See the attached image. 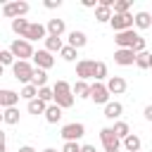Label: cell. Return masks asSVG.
Wrapping results in <instances>:
<instances>
[{"label": "cell", "instance_id": "1", "mask_svg": "<svg viewBox=\"0 0 152 152\" xmlns=\"http://www.w3.org/2000/svg\"><path fill=\"white\" fill-rule=\"evenodd\" d=\"M52 90H55V102H52V104H57V107H62V109L74 107V100H76L74 86H69L66 81H57V83L52 86Z\"/></svg>", "mask_w": 152, "mask_h": 152}, {"label": "cell", "instance_id": "2", "mask_svg": "<svg viewBox=\"0 0 152 152\" xmlns=\"http://www.w3.org/2000/svg\"><path fill=\"white\" fill-rule=\"evenodd\" d=\"M12 74H14V78H17L19 83H24V86H28V83L33 81V74H36V66H33L31 62H21V59H17V62H14V66H12Z\"/></svg>", "mask_w": 152, "mask_h": 152}, {"label": "cell", "instance_id": "3", "mask_svg": "<svg viewBox=\"0 0 152 152\" xmlns=\"http://www.w3.org/2000/svg\"><path fill=\"white\" fill-rule=\"evenodd\" d=\"M10 50H12V55L14 57H19L21 62H28V59H33V48H31V43L26 40V38H17V40H12V45H10Z\"/></svg>", "mask_w": 152, "mask_h": 152}, {"label": "cell", "instance_id": "4", "mask_svg": "<svg viewBox=\"0 0 152 152\" xmlns=\"http://www.w3.org/2000/svg\"><path fill=\"white\" fill-rule=\"evenodd\" d=\"M28 12V2H24V0H14V2H5L2 5V14L7 17V19H24V14Z\"/></svg>", "mask_w": 152, "mask_h": 152}, {"label": "cell", "instance_id": "5", "mask_svg": "<svg viewBox=\"0 0 152 152\" xmlns=\"http://www.w3.org/2000/svg\"><path fill=\"white\" fill-rule=\"evenodd\" d=\"M59 135L64 138V142H78V140L86 135V126L78 124V121L66 124V126H62V133H59Z\"/></svg>", "mask_w": 152, "mask_h": 152}, {"label": "cell", "instance_id": "6", "mask_svg": "<svg viewBox=\"0 0 152 152\" xmlns=\"http://www.w3.org/2000/svg\"><path fill=\"white\" fill-rule=\"evenodd\" d=\"M109 24H112V28H114L116 33H121V31H131V28L135 26V14H131V12H126V14H114Z\"/></svg>", "mask_w": 152, "mask_h": 152}, {"label": "cell", "instance_id": "7", "mask_svg": "<svg viewBox=\"0 0 152 152\" xmlns=\"http://www.w3.org/2000/svg\"><path fill=\"white\" fill-rule=\"evenodd\" d=\"M109 90H107V83H100V81H95V83H90V100L95 102V104H109L112 100H109Z\"/></svg>", "mask_w": 152, "mask_h": 152}, {"label": "cell", "instance_id": "8", "mask_svg": "<svg viewBox=\"0 0 152 152\" xmlns=\"http://www.w3.org/2000/svg\"><path fill=\"white\" fill-rule=\"evenodd\" d=\"M100 142H102L104 152H112V150H119V147H121V140L116 138V133H114L112 126H107V128L100 131Z\"/></svg>", "mask_w": 152, "mask_h": 152}, {"label": "cell", "instance_id": "9", "mask_svg": "<svg viewBox=\"0 0 152 152\" xmlns=\"http://www.w3.org/2000/svg\"><path fill=\"white\" fill-rule=\"evenodd\" d=\"M76 76H78V81L95 78V59H78L76 62Z\"/></svg>", "mask_w": 152, "mask_h": 152}, {"label": "cell", "instance_id": "10", "mask_svg": "<svg viewBox=\"0 0 152 152\" xmlns=\"http://www.w3.org/2000/svg\"><path fill=\"white\" fill-rule=\"evenodd\" d=\"M140 38V33H135L133 28L131 31H121V33H116L114 36V43L119 45V50H131L133 48V43Z\"/></svg>", "mask_w": 152, "mask_h": 152}, {"label": "cell", "instance_id": "11", "mask_svg": "<svg viewBox=\"0 0 152 152\" xmlns=\"http://www.w3.org/2000/svg\"><path fill=\"white\" fill-rule=\"evenodd\" d=\"M33 64H36V69H52L55 66V57H52V52H48V50H38L36 55H33Z\"/></svg>", "mask_w": 152, "mask_h": 152}, {"label": "cell", "instance_id": "12", "mask_svg": "<svg viewBox=\"0 0 152 152\" xmlns=\"http://www.w3.org/2000/svg\"><path fill=\"white\" fill-rule=\"evenodd\" d=\"M135 59H138V55H135L133 50H116V52H114V62H116L119 66H133Z\"/></svg>", "mask_w": 152, "mask_h": 152}, {"label": "cell", "instance_id": "13", "mask_svg": "<svg viewBox=\"0 0 152 152\" xmlns=\"http://www.w3.org/2000/svg\"><path fill=\"white\" fill-rule=\"evenodd\" d=\"M126 88H128V83L124 76H109L107 78V90L112 95H121V93H126Z\"/></svg>", "mask_w": 152, "mask_h": 152}, {"label": "cell", "instance_id": "14", "mask_svg": "<svg viewBox=\"0 0 152 152\" xmlns=\"http://www.w3.org/2000/svg\"><path fill=\"white\" fill-rule=\"evenodd\" d=\"M19 93H14V90H0V107L2 109H10V107H17V102H19Z\"/></svg>", "mask_w": 152, "mask_h": 152}, {"label": "cell", "instance_id": "15", "mask_svg": "<svg viewBox=\"0 0 152 152\" xmlns=\"http://www.w3.org/2000/svg\"><path fill=\"white\" fill-rule=\"evenodd\" d=\"M24 38H26L28 43H31V40H45V38H48V28L36 21V24H31V28H28V33H26Z\"/></svg>", "mask_w": 152, "mask_h": 152}, {"label": "cell", "instance_id": "16", "mask_svg": "<svg viewBox=\"0 0 152 152\" xmlns=\"http://www.w3.org/2000/svg\"><path fill=\"white\" fill-rule=\"evenodd\" d=\"M45 28H48V36H59L62 38V33L66 31V24H64V19H48V24H45Z\"/></svg>", "mask_w": 152, "mask_h": 152}, {"label": "cell", "instance_id": "17", "mask_svg": "<svg viewBox=\"0 0 152 152\" xmlns=\"http://www.w3.org/2000/svg\"><path fill=\"white\" fill-rule=\"evenodd\" d=\"M121 114H124V104L121 102H109V104H104V116L109 119V121H119L121 119Z\"/></svg>", "mask_w": 152, "mask_h": 152}, {"label": "cell", "instance_id": "18", "mask_svg": "<svg viewBox=\"0 0 152 152\" xmlns=\"http://www.w3.org/2000/svg\"><path fill=\"white\" fill-rule=\"evenodd\" d=\"M121 145H124V150H126V152H140V147H142V140H140V135L131 133V135H128V138H126Z\"/></svg>", "mask_w": 152, "mask_h": 152}, {"label": "cell", "instance_id": "19", "mask_svg": "<svg viewBox=\"0 0 152 152\" xmlns=\"http://www.w3.org/2000/svg\"><path fill=\"white\" fill-rule=\"evenodd\" d=\"M112 17H114V10H112V7L97 5V10H95V21H100V24H107V21H112Z\"/></svg>", "mask_w": 152, "mask_h": 152}, {"label": "cell", "instance_id": "20", "mask_svg": "<svg viewBox=\"0 0 152 152\" xmlns=\"http://www.w3.org/2000/svg\"><path fill=\"white\" fill-rule=\"evenodd\" d=\"M48 107H50V104H45V102H43V100H38V97H36V100H31V102H26L28 114H36V116H38V114H43V116H45Z\"/></svg>", "mask_w": 152, "mask_h": 152}, {"label": "cell", "instance_id": "21", "mask_svg": "<svg viewBox=\"0 0 152 152\" xmlns=\"http://www.w3.org/2000/svg\"><path fill=\"white\" fill-rule=\"evenodd\" d=\"M45 50H48V52H62V50H64L62 38H59V36H48V38H45Z\"/></svg>", "mask_w": 152, "mask_h": 152}, {"label": "cell", "instance_id": "22", "mask_svg": "<svg viewBox=\"0 0 152 152\" xmlns=\"http://www.w3.org/2000/svg\"><path fill=\"white\" fill-rule=\"evenodd\" d=\"M74 95H76L78 100L90 97V83H88V81H76V83H74Z\"/></svg>", "mask_w": 152, "mask_h": 152}, {"label": "cell", "instance_id": "23", "mask_svg": "<svg viewBox=\"0 0 152 152\" xmlns=\"http://www.w3.org/2000/svg\"><path fill=\"white\" fill-rule=\"evenodd\" d=\"M112 128H114V133H116V138H119L121 142L131 135V126H128L126 121H121V119H119V121H114V126H112Z\"/></svg>", "mask_w": 152, "mask_h": 152}, {"label": "cell", "instance_id": "24", "mask_svg": "<svg viewBox=\"0 0 152 152\" xmlns=\"http://www.w3.org/2000/svg\"><path fill=\"white\" fill-rule=\"evenodd\" d=\"M86 43H88V38H86L83 31H71V33H69V45H71V48L78 50V48H83Z\"/></svg>", "mask_w": 152, "mask_h": 152}, {"label": "cell", "instance_id": "25", "mask_svg": "<svg viewBox=\"0 0 152 152\" xmlns=\"http://www.w3.org/2000/svg\"><path fill=\"white\" fill-rule=\"evenodd\" d=\"M2 121H5L7 126H14V124H19V109H17V107L2 109Z\"/></svg>", "mask_w": 152, "mask_h": 152}, {"label": "cell", "instance_id": "26", "mask_svg": "<svg viewBox=\"0 0 152 152\" xmlns=\"http://www.w3.org/2000/svg\"><path fill=\"white\" fill-rule=\"evenodd\" d=\"M59 119H62V107L50 104L48 112H45V121H48V124H59Z\"/></svg>", "mask_w": 152, "mask_h": 152}, {"label": "cell", "instance_id": "27", "mask_svg": "<svg viewBox=\"0 0 152 152\" xmlns=\"http://www.w3.org/2000/svg\"><path fill=\"white\" fill-rule=\"evenodd\" d=\"M28 28H31V24H28L26 19H14V21H12V31H14L17 36H21V38L28 33Z\"/></svg>", "mask_w": 152, "mask_h": 152}, {"label": "cell", "instance_id": "28", "mask_svg": "<svg viewBox=\"0 0 152 152\" xmlns=\"http://www.w3.org/2000/svg\"><path fill=\"white\" fill-rule=\"evenodd\" d=\"M135 26L142 28V31L150 28V26H152V14H150V12H138V14H135Z\"/></svg>", "mask_w": 152, "mask_h": 152}, {"label": "cell", "instance_id": "29", "mask_svg": "<svg viewBox=\"0 0 152 152\" xmlns=\"http://www.w3.org/2000/svg\"><path fill=\"white\" fill-rule=\"evenodd\" d=\"M31 83H33L36 88H45V86H48V71H45V69H36Z\"/></svg>", "mask_w": 152, "mask_h": 152}, {"label": "cell", "instance_id": "30", "mask_svg": "<svg viewBox=\"0 0 152 152\" xmlns=\"http://www.w3.org/2000/svg\"><path fill=\"white\" fill-rule=\"evenodd\" d=\"M19 95H21V100L31 102V100H36V97H38V88H36L33 83H28V86H24V88H21V93H19Z\"/></svg>", "mask_w": 152, "mask_h": 152}, {"label": "cell", "instance_id": "31", "mask_svg": "<svg viewBox=\"0 0 152 152\" xmlns=\"http://www.w3.org/2000/svg\"><path fill=\"white\" fill-rule=\"evenodd\" d=\"M150 62H152V52H140L138 55V59H135V66L138 69H150Z\"/></svg>", "mask_w": 152, "mask_h": 152}, {"label": "cell", "instance_id": "32", "mask_svg": "<svg viewBox=\"0 0 152 152\" xmlns=\"http://www.w3.org/2000/svg\"><path fill=\"white\" fill-rule=\"evenodd\" d=\"M38 100H43L45 104H50V102H55V90L52 88H38Z\"/></svg>", "mask_w": 152, "mask_h": 152}, {"label": "cell", "instance_id": "33", "mask_svg": "<svg viewBox=\"0 0 152 152\" xmlns=\"http://www.w3.org/2000/svg\"><path fill=\"white\" fill-rule=\"evenodd\" d=\"M59 57H62L64 62H74V59L78 57V50H76V48H71V45H64V50L59 52Z\"/></svg>", "mask_w": 152, "mask_h": 152}, {"label": "cell", "instance_id": "34", "mask_svg": "<svg viewBox=\"0 0 152 152\" xmlns=\"http://www.w3.org/2000/svg\"><path fill=\"white\" fill-rule=\"evenodd\" d=\"M104 78H109V74H107V64L104 62H95V81H104Z\"/></svg>", "mask_w": 152, "mask_h": 152}, {"label": "cell", "instance_id": "35", "mask_svg": "<svg viewBox=\"0 0 152 152\" xmlns=\"http://www.w3.org/2000/svg\"><path fill=\"white\" fill-rule=\"evenodd\" d=\"M0 64L2 66H14V55H12L10 48L7 50H0Z\"/></svg>", "mask_w": 152, "mask_h": 152}, {"label": "cell", "instance_id": "36", "mask_svg": "<svg viewBox=\"0 0 152 152\" xmlns=\"http://www.w3.org/2000/svg\"><path fill=\"white\" fill-rule=\"evenodd\" d=\"M131 10V0H116L114 5V14H126Z\"/></svg>", "mask_w": 152, "mask_h": 152}, {"label": "cell", "instance_id": "37", "mask_svg": "<svg viewBox=\"0 0 152 152\" xmlns=\"http://www.w3.org/2000/svg\"><path fill=\"white\" fill-rule=\"evenodd\" d=\"M81 147H83V145H78V142H64L62 152H81Z\"/></svg>", "mask_w": 152, "mask_h": 152}, {"label": "cell", "instance_id": "38", "mask_svg": "<svg viewBox=\"0 0 152 152\" xmlns=\"http://www.w3.org/2000/svg\"><path fill=\"white\" fill-rule=\"evenodd\" d=\"M43 5H45L48 10H55V7H59V5H62V0H45Z\"/></svg>", "mask_w": 152, "mask_h": 152}, {"label": "cell", "instance_id": "39", "mask_svg": "<svg viewBox=\"0 0 152 152\" xmlns=\"http://www.w3.org/2000/svg\"><path fill=\"white\" fill-rule=\"evenodd\" d=\"M81 5H83V7H95V10H97L100 2H95V0H81Z\"/></svg>", "mask_w": 152, "mask_h": 152}, {"label": "cell", "instance_id": "40", "mask_svg": "<svg viewBox=\"0 0 152 152\" xmlns=\"http://www.w3.org/2000/svg\"><path fill=\"white\" fill-rule=\"evenodd\" d=\"M142 114H145V119H147V121H152V104H147Z\"/></svg>", "mask_w": 152, "mask_h": 152}, {"label": "cell", "instance_id": "41", "mask_svg": "<svg viewBox=\"0 0 152 152\" xmlns=\"http://www.w3.org/2000/svg\"><path fill=\"white\" fill-rule=\"evenodd\" d=\"M81 152H95V145H83Z\"/></svg>", "mask_w": 152, "mask_h": 152}, {"label": "cell", "instance_id": "42", "mask_svg": "<svg viewBox=\"0 0 152 152\" xmlns=\"http://www.w3.org/2000/svg\"><path fill=\"white\" fill-rule=\"evenodd\" d=\"M19 152H36L31 145H24V147H19Z\"/></svg>", "mask_w": 152, "mask_h": 152}, {"label": "cell", "instance_id": "43", "mask_svg": "<svg viewBox=\"0 0 152 152\" xmlns=\"http://www.w3.org/2000/svg\"><path fill=\"white\" fill-rule=\"evenodd\" d=\"M43 152H57V150H55V147H45Z\"/></svg>", "mask_w": 152, "mask_h": 152}, {"label": "cell", "instance_id": "44", "mask_svg": "<svg viewBox=\"0 0 152 152\" xmlns=\"http://www.w3.org/2000/svg\"><path fill=\"white\" fill-rule=\"evenodd\" d=\"M112 152H121V150H112Z\"/></svg>", "mask_w": 152, "mask_h": 152}, {"label": "cell", "instance_id": "45", "mask_svg": "<svg viewBox=\"0 0 152 152\" xmlns=\"http://www.w3.org/2000/svg\"><path fill=\"white\" fill-rule=\"evenodd\" d=\"M150 69H152V62H150Z\"/></svg>", "mask_w": 152, "mask_h": 152}]
</instances>
